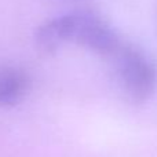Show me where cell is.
<instances>
[{
  "label": "cell",
  "instance_id": "1",
  "mask_svg": "<svg viewBox=\"0 0 157 157\" xmlns=\"http://www.w3.org/2000/svg\"><path fill=\"white\" fill-rule=\"evenodd\" d=\"M121 40L117 30L101 14L91 10L61 14L44 21L35 30L36 47L46 54L73 43L106 58Z\"/></svg>",
  "mask_w": 157,
  "mask_h": 157
},
{
  "label": "cell",
  "instance_id": "2",
  "mask_svg": "<svg viewBox=\"0 0 157 157\" xmlns=\"http://www.w3.org/2000/svg\"><path fill=\"white\" fill-rule=\"evenodd\" d=\"M120 91L132 103H144L157 88V62L145 50L121 40L106 57Z\"/></svg>",
  "mask_w": 157,
  "mask_h": 157
},
{
  "label": "cell",
  "instance_id": "3",
  "mask_svg": "<svg viewBox=\"0 0 157 157\" xmlns=\"http://www.w3.org/2000/svg\"><path fill=\"white\" fill-rule=\"evenodd\" d=\"M32 88V78L21 66L0 63V109L24 102Z\"/></svg>",
  "mask_w": 157,
  "mask_h": 157
},
{
  "label": "cell",
  "instance_id": "4",
  "mask_svg": "<svg viewBox=\"0 0 157 157\" xmlns=\"http://www.w3.org/2000/svg\"><path fill=\"white\" fill-rule=\"evenodd\" d=\"M155 25H156V33H157V3L155 7Z\"/></svg>",
  "mask_w": 157,
  "mask_h": 157
}]
</instances>
